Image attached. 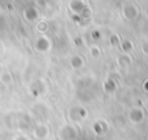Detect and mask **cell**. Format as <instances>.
Listing matches in <instances>:
<instances>
[{"mask_svg":"<svg viewBox=\"0 0 148 140\" xmlns=\"http://www.w3.org/2000/svg\"><path fill=\"white\" fill-rule=\"evenodd\" d=\"M122 16L127 21H134L138 16H139V8L135 4H126L122 8Z\"/></svg>","mask_w":148,"mask_h":140,"instance_id":"1","label":"cell"},{"mask_svg":"<svg viewBox=\"0 0 148 140\" xmlns=\"http://www.w3.org/2000/svg\"><path fill=\"white\" fill-rule=\"evenodd\" d=\"M34 47H36V50H37V51H39V53H47V51L51 48V42H50V39H49L46 36H41V37H38V38L36 39Z\"/></svg>","mask_w":148,"mask_h":140,"instance_id":"2","label":"cell"},{"mask_svg":"<svg viewBox=\"0 0 148 140\" xmlns=\"http://www.w3.org/2000/svg\"><path fill=\"white\" fill-rule=\"evenodd\" d=\"M88 113L85 109H83V107H72V109L70 110V117L72 121H83L84 118H87Z\"/></svg>","mask_w":148,"mask_h":140,"instance_id":"3","label":"cell"},{"mask_svg":"<svg viewBox=\"0 0 148 140\" xmlns=\"http://www.w3.org/2000/svg\"><path fill=\"white\" fill-rule=\"evenodd\" d=\"M23 16L28 23H33V21H36V20L39 17V12L36 7H28V8L24 9Z\"/></svg>","mask_w":148,"mask_h":140,"instance_id":"4","label":"cell"},{"mask_svg":"<svg viewBox=\"0 0 148 140\" xmlns=\"http://www.w3.org/2000/svg\"><path fill=\"white\" fill-rule=\"evenodd\" d=\"M68 7H70L71 12H73L75 14H80L84 11V8L87 7V4L84 0H71Z\"/></svg>","mask_w":148,"mask_h":140,"instance_id":"5","label":"cell"},{"mask_svg":"<svg viewBox=\"0 0 148 140\" xmlns=\"http://www.w3.org/2000/svg\"><path fill=\"white\" fill-rule=\"evenodd\" d=\"M143 118H144V113H143L140 109L135 107V109L130 110V113H129V119L132 122V123H139V122L143 121Z\"/></svg>","mask_w":148,"mask_h":140,"instance_id":"6","label":"cell"},{"mask_svg":"<svg viewBox=\"0 0 148 140\" xmlns=\"http://www.w3.org/2000/svg\"><path fill=\"white\" fill-rule=\"evenodd\" d=\"M49 135V127L43 123H39L38 126L34 128V136L37 139H45Z\"/></svg>","mask_w":148,"mask_h":140,"instance_id":"7","label":"cell"},{"mask_svg":"<svg viewBox=\"0 0 148 140\" xmlns=\"http://www.w3.org/2000/svg\"><path fill=\"white\" fill-rule=\"evenodd\" d=\"M117 63L119 67H127V66L131 64V58H130L129 54H122L117 58Z\"/></svg>","mask_w":148,"mask_h":140,"instance_id":"8","label":"cell"},{"mask_svg":"<svg viewBox=\"0 0 148 140\" xmlns=\"http://www.w3.org/2000/svg\"><path fill=\"white\" fill-rule=\"evenodd\" d=\"M70 63H71V67H72L73 70H80V68L84 66V59L81 58L80 55H75V56H72Z\"/></svg>","mask_w":148,"mask_h":140,"instance_id":"9","label":"cell"},{"mask_svg":"<svg viewBox=\"0 0 148 140\" xmlns=\"http://www.w3.org/2000/svg\"><path fill=\"white\" fill-rule=\"evenodd\" d=\"M0 83H1L3 85H5V87H8V85L13 84V76H12L9 72L0 73Z\"/></svg>","mask_w":148,"mask_h":140,"instance_id":"10","label":"cell"},{"mask_svg":"<svg viewBox=\"0 0 148 140\" xmlns=\"http://www.w3.org/2000/svg\"><path fill=\"white\" fill-rule=\"evenodd\" d=\"M103 89H105V92H108V93L114 92V90L117 89V83H115L113 79H108L106 81L103 83Z\"/></svg>","mask_w":148,"mask_h":140,"instance_id":"11","label":"cell"},{"mask_svg":"<svg viewBox=\"0 0 148 140\" xmlns=\"http://www.w3.org/2000/svg\"><path fill=\"white\" fill-rule=\"evenodd\" d=\"M119 46L125 54H129L130 51H132V48H134V45H132L131 41H123V42H121Z\"/></svg>","mask_w":148,"mask_h":140,"instance_id":"12","label":"cell"},{"mask_svg":"<svg viewBox=\"0 0 148 140\" xmlns=\"http://www.w3.org/2000/svg\"><path fill=\"white\" fill-rule=\"evenodd\" d=\"M89 54L92 58H100L101 56V48L97 45H92L89 47Z\"/></svg>","mask_w":148,"mask_h":140,"instance_id":"13","label":"cell"},{"mask_svg":"<svg viewBox=\"0 0 148 140\" xmlns=\"http://www.w3.org/2000/svg\"><path fill=\"white\" fill-rule=\"evenodd\" d=\"M109 43L113 46V47H115V46H119L121 45L119 36H118V34H112V36L109 37Z\"/></svg>","mask_w":148,"mask_h":140,"instance_id":"14","label":"cell"},{"mask_svg":"<svg viewBox=\"0 0 148 140\" xmlns=\"http://www.w3.org/2000/svg\"><path fill=\"white\" fill-rule=\"evenodd\" d=\"M79 16L81 17V20H88V18H90V17H92V9H90L89 7L87 5L85 8H84V11L81 12Z\"/></svg>","mask_w":148,"mask_h":140,"instance_id":"15","label":"cell"},{"mask_svg":"<svg viewBox=\"0 0 148 140\" xmlns=\"http://www.w3.org/2000/svg\"><path fill=\"white\" fill-rule=\"evenodd\" d=\"M47 29H49L47 21H39V23L37 24V30H38L39 33H45Z\"/></svg>","mask_w":148,"mask_h":140,"instance_id":"16","label":"cell"},{"mask_svg":"<svg viewBox=\"0 0 148 140\" xmlns=\"http://www.w3.org/2000/svg\"><path fill=\"white\" fill-rule=\"evenodd\" d=\"M90 38L93 39V41H100L101 38H102V34H101L100 30H92V33H90Z\"/></svg>","mask_w":148,"mask_h":140,"instance_id":"17","label":"cell"},{"mask_svg":"<svg viewBox=\"0 0 148 140\" xmlns=\"http://www.w3.org/2000/svg\"><path fill=\"white\" fill-rule=\"evenodd\" d=\"M122 1H126V0H122Z\"/></svg>","mask_w":148,"mask_h":140,"instance_id":"18","label":"cell"}]
</instances>
